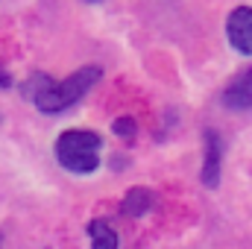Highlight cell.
Wrapping results in <instances>:
<instances>
[{"label":"cell","instance_id":"1","mask_svg":"<svg viewBox=\"0 0 252 249\" xmlns=\"http://www.w3.org/2000/svg\"><path fill=\"white\" fill-rule=\"evenodd\" d=\"M100 79H103V70H100L97 64L79 67L76 73H70L62 82H53L47 73H32L27 94H30V100L35 103L38 112H44V115H59L64 109H70L73 103H79Z\"/></svg>","mask_w":252,"mask_h":249},{"label":"cell","instance_id":"2","mask_svg":"<svg viewBox=\"0 0 252 249\" xmlns=\"http://www.w3.org/2000/svg\"><path fill=\"white\" fill-rule=\"evenodd\" d=\"M100 147L103 138L91 129H64L56 138V158L70 173H94L100 167Z\"/></svg>","mask_w":252,"mask_h":249},{"label":"cell","instance_id":"3","mask_svg":"<svg viewBox=\"0 0 252 249\" xmlns=\"http://www.w3.org/2000/svg\"><path fill=\"white\" fill-rule=\"evenodd\" d=\"M226 35H229V44L244 53L252 56V6H241L229 15L226 21Z\"/></svg>","mask_w":252,"mask_h":249},{"label":"cell","instance_id":"4","mask_svg":"<svg viewBox=\"0 0 252 249\" xmlns=\"http://www.w3.org/2000/svg\"><path fill=\"white\" fill-rule=\"evenodd\" d=\"M205 158H202V185L217 187L220 176H223V138L214 129H205Z\"/></svg>","mask_w":252,"mask_h":249},{"label":"cell","instance_id":"5","mask_svg":"<svg viewBox=\"0 0 252 249\" xmlns=\"http://www.w3.org/2000/svg\"><path fill=\"white\" fill-rule=\"evenodd\" d=\"M220 103L232 112H250L252 109V67H247L244 73H238L226 91L220 94Z\"/></svg>","mask_w":252,"mask_h":249},{"label":"cell","instance_id":"6","mask_svg":"<svg viewBox=\"0 0 252 249\" xmlns=\"http://www.w3.org/2000/svg\"><path fill=\"white\" fill-rule=\"evenodd\" d=\"M153 208H156V193H153V190H147V187H132V190H126L124 214H129V217H144V214H150Z\"/></svg>","mask_w":252,"mask_h":249},{"label":"cell","instance_id":"7","mask_svg":"<svg viewBox=\"0 0 252 249\" xmlns=\"http://www.w3.org/2000/svg\"><path fill=\"white\" fill-rule=\"evenodd\" d=\"M88 235H91V247L94 249H118V235L109 223L103 220H91L88 223Z\"/></svg>","mask_w":252,"mask_h":249},{"label":"cell","instance_id":"8","mask_svg":"<svg viewBox=\"0 0 252 249\" xmlns=\"http://www.w3.org/2000/svg\"><path fill=\"white\" fill-rule=\"evenodd\" d=\"M112 132H115L118 138H126V141H132V138H135V132H138V124H135L132 118H118V121L112 124Z\"/></svg>","mask_w":252,"mask_h":249},{"label":"cell","instance_id":"9","mask_svg":"<svg viewBox=\"0 0 252 249\" xmlns=\"http://www.w3.org/2000/svg\"><path fill=\"white\" fill-rule=\"evenodd\" d=\"M0 88H12V76L0 67Z\"/></svg>","mask_w":252,"mask_h":249},{"label":"cell","instance_id":"10","mask_svg":"<svg viewBox=\"0 0 252 249\" xmlns=\"http://www.w3.org/2000/svg\"><path fill=\"white\" fill-rule=\"evenodd\" d=\"M88 3H100V0H88Z\"/></svg>","mask_w":252,"mask_h":249}]
</instances>
